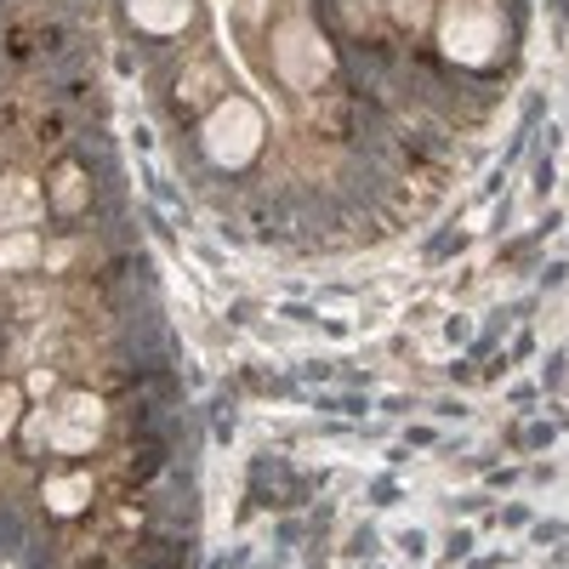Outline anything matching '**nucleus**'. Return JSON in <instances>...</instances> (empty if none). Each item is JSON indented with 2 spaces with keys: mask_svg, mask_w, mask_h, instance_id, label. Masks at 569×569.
<instances>
[{
  "mask_svg": "<svg viewBox=\"0 0 569 569\" xmlns=\"http://www.w3.org/2000/svg\"><path fill=\"white\" fill-rule=\"evenodd\" d=\"M69 416H74V421H86V416H103V410L91 405V399H74V405H69ZM91 433H98V427H63V433H52V439H58L63 450H80Z\"/></svg>",
  "mask_w": 569,
  "mask_h": 569,
  "instance_id": "obj_1",
  "label": "nucleus"
}]
</instances>
